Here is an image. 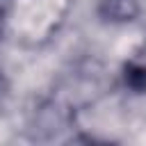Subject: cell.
<instances>
[{
	"instance_id": "cell-2",
	"label": "cell",
	"mask_w": 146,
	"mask_h": 146,
	"mask_svg": "<svg viewBox=\"0 0 146 146\" xmlns=\"http://www.w3.org/2000/svg\"><path fill=\"white\" fill-rule=\"evenodd\" d=\"M100 11L110 21H132L139 11L137 0H103Z\"/></svg>"
},
{
	"instance_id": "cell-1",
	"label": "cell",
	"mask_w": 146,
	"mask_h": 146,
	"mask_svg": "<svg viewBox=\"0 0 146 146\" xmlns=\"http://www.w3.org/2000/svg\"><path fill=\"white\" fill-rule=\"evenodd\" d=\"M123 80L135 91H146V41L128 57L123 66Z\"/></svg>"
}]
</instances>
